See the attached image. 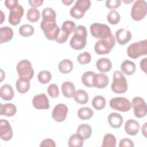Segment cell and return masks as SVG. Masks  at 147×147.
I'll list each match as a JSON object with an SVG mask.
<instances>
[{"label": "cell", "mask_w": 147, "mask_h": 147, "mask_svg": "<svg viewBox=\"0 0 147 147\" xmlns=\"http://www.w3.org/2000/svg\"><path fill=\"white\" fill-rule=\"evenodd\" d=\"M87 37V32L86 27L79 25L76 27L74 34L70 40L69 45L75 50L82 49L86 45Z\"/></svg>", "instance_id": "6da1fadb"}, {"label": "cell", "mask_w": 147, "mask_h": 147, "mask_svg": "<svg viewBox=\"0 0 147 147\" xmlns=\"http://www.w3.org/2000/svg\"><path fill=\"white\" fill-rule=\"evenodd\" d=\"M113 80L111 84L112 91L117 94H123L126 92L128 88L127 80L124 75L119 71L114 72Z\"/></svg>", "instance_id": "7a4b0ae2"}, {"label": "cell", "mask_w": 147, "mask_h": 147, "mask_svg": "<svg viewBox=\"0 0 147 147\" xmlns=\"http://www.w3.org/2000/svg\"><path fill=\"white\" fill-rule=\"evenodd\" d=\"M127 54L131 59H137L147 54V40L131 44L127 48Z\"/></svg>", "instance_id": "3957f363"}, {"label": "cell", "mask_w": 147, "mask_h": 147, "mask_svg": "<svg viewBox=\"0 0 147 147\" xmlns=\"http://www.w3.org/2000/svg\"><path fill=\"white\" fill-rule=\"evenodd\" d=\"M115 44V37L111 34L108 38L98 40L94 45V49L98 55L108 54L113 48Z\"/></svg>", "instance_id": "277c9868"}, {"label": "cell", "mask_w": 147, "mask_h": 147, "mask_svg": "<svg viewBox=\"0 0 147 147\" xmlns=\"http://www.w3.org/2000/svg\"><path fill=\"white\" fill-rule=\"evenodd\" d=\"M40 27L48 40H56L60 32V28L56 24V21H44L42 20Z\"/></svg>", "instance_id": "5b68a950"}, {"label": "cell", "mask_w": 147, "mask_h": 147, "mask_svg": "<svg viewBox=\"0 0 147 147\" xmlns=\"http://www.w3.org/2000/svg\"><path fill=\"white\" fill-rule=\"evenodd\" d=\"M20 78L30 81L34 75V70L31 63L28 60H22L19 61L16 67Z\"/></svg>", "instance_id": "8992f818"}, {"label": "cell", "mask_w": 147, "mask_h": 147, "mask_svg": "<svg viewBox=\"0 0 147 147\" xmlns=\"http://www.w3.org/2000/svg\"><path fill=\"white\" fill-rule=\"evenodd\" d=\"M147 13V3L144 0H137L133 3L131 9V16L137 21L142 20Z\"/></svg>", "instance_id": "52a82bcc"}, {"label": "cell", "mask_w": 147, "mask_h": 147, "mask_svg": "<svg viewBox=\"0 0 147 147\" xmlns=\"http://www.w3.org/2000/svg\"><path fill=\"white\" fill-rule=\"evenodd\" d=\"M90 29L91 35L96 38H106L112 34L109 26L103 24L93 23Z\"/></svg>", "instance_id": "ba28073f"}, {"label": "cell", "mask_w": 147, "mask_h": 147, "mask_svg": "<svg viewBox=\"0 0 147 147\" xmlns=\"http://www.w3.org/2000/svg\"><path fill=\"white\" fill-rule=\"evenodd\" d=\"M110 106L116 110L126 112L131 108V103L126 98L115 97L110 100Z\"/></svg>", "instance_id": "9c48e42d"}, {"label": "cell", "mask_w": 147, "mask_h": 147, "mask_svg": "<svg viewBox=\"0 0 147 147\" xmlns=\"http://www.w3.org/2000/svg\"><path fill=\"white\" fill-rule=\"evenodd\" d=\"M131 106L133 107L134 113L137 118H142L146 115L147 106L145 100L140 96L134 97L132 99Z\"/></svg>", "instance_id": "30bf717a"}, {"label": "cell", "mask_w": 147, "mask_h": 147, "mask_svg": "<svg viewBox=\"0 0 147 147\" xmlns=\"http://www.w3.org/2000/svg\"><path fill=\"white\" fill-rule=\"evenodd\" d=\"M67 113V106L63 103H59L53 108L52 113V117L55 121L61 122L65 119Z\"/></svg>", "instance_id": "8fae6325"}, {"label": "cell", "mask_w": 147, "mask_h": 147, "mask_svg": "<svg viewBox=\"0 0 147 147\" xmlns=\"http://www.w3.org/2000/svg\"><path fill=\"white\" fill-rule=\"evenodd\" d=\"M0 137L3 141L10 140L13 137V130L10 123L4 119L0 121Z\"/></svg>", "instance_id": "7c38bea8"}, {"label": "cell", "mask_w": 147, "mask_h": 147, "mask_svg": "<svg viewBox=\"0 0 147 147\" xmlns=\"http://www.w3.org/2000/svg\"><path fill=\"white\" fill-rule=\"evenodd\" d=\"M24 10L22 6L18 5L15 8L10 10L9 16V22L12 25H18L24 15Z\"/></svg>", "instance_id": "4fadbf2b"}, {"label": "cell", "mask_w": 147, "mask_h": 147, "mask_svg": "<svg viewBox=\"0 0 147 147\" xmlns=\"http://www.w3.org/2000/svg\"><path fill=\"white\" fill-rule=\"evenodd\" d=\"M32 104L34 108L38 110L48 109L49 108L48 98L44 93L35 95L33 98Z\"/></svg>", "instance_id": "5bb4252c"}, {"label": "cell", "mask_w": 147, "mask_h": 147, "mask_svg": "<svg viewBox=\"0 0 147 147\" xmlns=\"http://www.w3.org/2000/svg\"><path fill=\"white\" fill-rule=\"evenodd\" d=\"M115 37L118 42L121 45H125L131 38V32L126 29L121 28L117 30Z\"/></svg>", "instance_id": "9a60e30c"}, {"label": "cell", "mask_w": 147, "mask_h": 147, "mask_svg": "<svg viewBox=\"0 0 147 147\" xmlns=\"http://www.w3.org/2000/svg\"><path fill=\"white\" fill-rule=\"evenodd\" d=\"M140 130L139 123L133 119L127 120L125 125V131L130 136H136Z\"/></svg>", "instance_id": "2e32d148"}, {"label": "cell", "mask_w": 147, "mask_h": 147, "mask_svg": "<svg viewBox=\"0 0 147 147\" xmlns=\"http://www.w3.org/2000/svg\"><path fill=\"white\" fill-rule=\"evenodd\" d=\"M108 76L103 73L95 74L94 78V86L98 88H103L109 84Z\"/></svg>", "instance_id": "e0dca14e"}, {"label": "cell", "mask_w": 147, "mask_h": 147, "mask_svg": "<svg viewBox=\"0 0 147 147\" xmlns=\"http://www.w3.org/2000/svg\"><path fill=\"white\" fill-rule=\"evenodd\" d=\"M109 125L113 128L120 127L123 123L122 116L117 113H110L107 118Z\"/></svg>", "instance_id": "ac0fdd59"}, {"label": "cell", "mask_w": 147, "mask_h": 147, "mask_svg": "<svg viewBox=\"0 0 147 147\" xmlns=\"http://www.w3.org/2000/svg\"><path fill=\"white\" fill-rule=\"evenodd\" d=\"M17 112L16 106L11 103L1 104L0 114L1 115L7 117H12L16 114Z\"/></svg>", "instance_id": "d6986e66"}, {"label": "cell", "mask_w": 147, "mask_h": 147, "mask_svg": "<svg viewBox=\"0 0 147 147\" xmlns=\"http://www.w3.org/2000/svg\"><path fill=\"white\" fill-rule=\"evenodd\" d=\"M97 69L102 72H109L112 67V63L108 58L103 57L99 59L96 63Z\"/></svg>", "instance_id": "ffe728a7"}, {"label": "cell", "mask_w": 147, "mask_h": 147, "mask_svg": "<svg viewBox=\"0 0 147 147\" xmlns=\"http://www.w3.org/2000/svg\"><path fill=\"white\" fill-rule=\"evenodd\" d=\"M14 91L12 87L8 84H3L0 89V95L2 99L10 100L14 96Z\"/></svg>", "instance_id": "44dd1931"}, {"label": "cell", "mask_w": 147, "mask_h": 147, "mask_svg": "<svg viewBox=\"0 0 147 147\" xmlns=\"http://www.w3.org/2000/svg\"><path fill=\"white\" fill-rule=\"evenodd\" d=\"M61 91L65 97L71 98L74 96L76 91L74 84L71 82L67 81L62 84Z\"/></svg>", "instance_id": "7402d4cb"}, {"label": "cell", "mask_w": 147, "mask_h": 147, "mask_svg": "<svg viewBox=\"0 0 147 147\" xmlns=\"http://www.w3.org/2000/svg\"><path fill=\"white\" fill-rule=\"evenodd\" d=\"M13 36V30L9 26H3L0 28V43L9 41Z\"/></svg>", "instance_id": "603a6c76"}, {"label": "cell", "mask_w": 147, "mask_h": 147, "mask_svg": "<svg viewBox=\"0 0 147 147\" xmlns=\"http://www.w3.org/2000/svg\"><path fill=\"white\" fill-rule=\"evenodd\" d=\"M136 64L134 62L129 60L123 61L121 65V69L123 74L127 75H131L136 71Z\"/></svg>", "instance_id": "cb8c5ba5"}, {"label": "cell", "mask_w": 147, "mask_h": 147, "mask_svg": "<svg viewBox=\"0 0 147 147\" xmlns=\"http://www.w3.org/2000/svg\"><path fill=\"white\" fill-rule=\"evenodd\" d=\"M76 133L80 136L84 140L88 139L92 134L91 127L86 123L81 124L78 126Z\"/></svg>", "instance_id": "d4e9b609"}, {"label": "cell", "mask_w": 147, "mask_h": 147, "mask_svg": "<svg viewBox=\"0 0 147 147\" xmlns=\"http://www.w3.org/2000/svg\"><path fill=\"white\" fill-rule=\"evenodd\" d=\"M75 100L79 104H86L88 101V95L86 91L80 89L75 91L73 96Z\"/></svg>", "instance_id": "484cf974"}, {"label": "cell", "mask_w": 147, "mask_h": 147, "mask_svg": "<svg viewBox=\"0 0 147 147\" xmlns=\"http://www.w3.org/2000/svg\"><path fill=\"white\" fill-rule=\"evenodd\" d=\"M95 73L93 71L85 72L82 76V82L83 84L88 87H93L94 86V78Z\"/></svg>", "instance_id": "4316f807"}, {"label": "cell", "mask_w": 147, "mask_h": 147, "mask_svg": "<svg viewBox=\"0 0 147 147\" xmlns=\"http://www.w3.org/2000/svg\"><path fill=\"white\" fill-rule=\"evenodd\" d=\"M58 69L61 73H69L72 71L73 69V63L69 59H64L59 63L58 65Z\"/></svg>", "instance_id": "83f0119b"}, {"label": "cell", "mask_w": 147, "mask_h": 147, "mask_svg": "<svg viewBox=\"0 0 147 147\" xmlns=\"http://www.w3.org/2000/svg\"><path fill=\"white\" fill-rule=\"evenodd\" d=\"M84 139L79 134H74L70 136L68 141V145L70 147H81L83 145Z\"/></svg>", "instance_id": "f1b7e54d"}, {"label": "cell", "mask_w": 147, "mask_h": 147, "mask_svg": "<svg viewBox=\"0 0 147 147\" xmlns=\"http://www.w3.org/2000/svg\"><path fill=\"white\" fill-rule=\"evenodd\" d=\"M17 90L21 94L26 93L30 88V82L29 80H26L21 78H20L17 80L16 83Z\"/></svg>", "instance_id": "f546056e"}, {"label": "cell", "mask_w": 147, "mask_h": 147, "mask_svg": "<svg viewBox=\"0 0 147 147\" xmlns=\"http://www.w3.org/2000/svg\"><path fill=\"white\" fill-rule=\"evenodd\" d=\"M56 14L55 10L51 7H45L42 11V20L44 21H56Z\"/></svg>", "instance_id": "4dcf8cb0"}, {"label": "cell", "mask_w": 147, "mask_h": 147, "mask_svg": "<svg viewBox=\"0 0 147 147\" xmlns=\"http://www.w3.org/2000/svg\"><path fill=\"white\" fill-rule=\"evenodd\" d=\"M93 110L88 107H82L78 111V115L79 118L82 120H87L90 119L93 116Z\"/></svg>", "instance_id": "1f68e13d"}, {"label": "cell", "mask_w": 147, "mask_h": 147, "mask_svg": "<svg viewBox=\"0 0 147 147\" xmlns=\"http://www.w3.org/2000/svg\"><path fill=\"white\" fill-rule=\"evenodd\" d=\"M117 144V140L115 137L110 133L105 135L103 139L102 147H115Z\"/></svg>", "instance_id": "d6a6232c"}, {"label": "cell", "mask_w": 147, "mask_h": 147, "mask_svg": "<svg viewBox=\"0 0 147 147\" xmlns=\"http://www.w3.org/2000/svg\"><path fill=\"white\" fill-rule=\"evenodd\" d=\"M92 105L95 109L100 110L105 108L106 106V99L101 95L95 96L92 100Z\"/></svg>", "instance_id": "836d02e7"}, {"label": "cell", "mask_w": 147, "mask_h": 147, "mask_svg": "<svg viewBox=\"0 0 147 147\" xmlns=\"http://www.w3.org/2000/svg\"><path fill=\"white\" fill-rule=\"evenodd\" d=\"M40 17V11L35 7H30L28 9L26 14L27 19L32 22H34L38 21Z\"/></svg>", "instance_id": "e575fe53"}, {"label": "cell", "mask_w": 147, "mask_h": 147, "mask_svg": "<svg viewBox=\"0 0 147 147\" xmlns=\"http://www.w3.org/2000/svg\"><path fill=\"white\" fill-rule=\"evenodd\" d=\"M34 32V28L29 24H24L19 28V33L23 37H29L32 36Z\"/></svg>", "instance_id": "d590c367"}, {"label": "cell", "mask_w": 147, "mask_h": 147, "mask_svg": "<svg viewBox=\"0 0 147 147\" xmlns=\"http://www.w3.org/2000/svg\"><path fill=\"white\" fill-rule=\"evenodd\" d=\"M74 6L79 10L85 13L90 7L91 1L90 0H78Z\"/></svg>", "instance_id": "8d00e7d4"}, {"label": "cell", "mask_w": 147, "mask_h": 147, "mask_svg": "<svg viewBox=\"0 0 147 147\" xmlns=\"http://www.w3.org/2000/svg\"><path fill=\"white\" fill-rule=\"evenodd\" d=\"M75 29H76L75 23L72 21H69V20L64 21L63 23L62 26L61 27V29L64 32L68 34L69 35L71 33H74Z\"/></svg>", "instance_id": "74e56055"}, {"label": "cell", "mask_w": 147, "mask_h": 147, "mask_svg": "<svg viewBox=\"0 0 147 147\" xmlns=\"http://www.w3.org/2000/svg\"><path fill=\"white\" fill-rule=\"evenodd\" d=\"M107 19L110 24L112 25H115L117 24L120 21L121 17L119 14L116 10H113L108 13Z\"/></svg>", "instance_id": "f35d334b"}, {"label": "cell", "mask_w": 147, "mask_h": 147, "mask_svg": "<svg viewBox=\"0 0 147 147\" xmlns=\"http://www.w3.org/2000/svg\"><path fill=\"white\" fill-rule=\"evenodd\" d=\"M52 75L50 72L48 71H40L37 76L39 82L42 84H47L51 80Z\"/></svg>", "instance_id": "ab89813d"}, {"label": "cell", "mask_w": 147, "mask_h": 147, "mask_svg": "<svg viewBox=\"0 0 147 147\" xmlns=\"http://www.w3.org/2000/svg\"><path fill=\"white\" fill-rule=\"evenodd\" d=\"M91 55L88 52H84L80 53L77 57L78 62L81 64H86L89 63L91 61Z\"/></svg>", "instance_id": "60d3db41"}, {"label": "cell", "mask_w": 147, "mask_h": 147, "mask_svg": "<svg viewBox=\"0 0 147 147\" xmlns=\"http://www.w3.org/2000/svg\"><path fill=\"white\" fill-rule=\"evenodd\" d=\"M47 91L49 95L53 98H57L59 94V88L56 84H51L49 85Z\"/></svg>", "instance_id": "b9f144b4"}, {"label": "cell", "mask_w": 147, "mask_h": 147, "mask_svg": "<svg viewBox=\"0 0 147 147\" xmlns=\"http://www.w3.org/2000/svg\"><path fill=\"white\" fill-rule=\"evenodd\" d=\"M69 14L71 17L75 19H80L82 18L85 14V13H83L76 8H75L74 6H72L70 10Z\"/></svg>", "instance_id": "7bdbcfd3"}, {"label": "cell", "mask_w": 147, "mask_h": 147, "mask_svg": "<svg viewBox=\"0 0 147 147\" xmlns=\"http://www.w3.org/2000/svg\"><path fill=\"white\" fill-rule=\"evenodd\" d=\"M121 1L119 0H107L106 1V6L110 9H115L120 6Z\"/></svg>", "instance_id": "ee69618b"}, {"label": "cell", "mask_w": 147, "mask_h": 147, "mask_svg": "<svg viewBox=\"0 0 147 147\" xmlns=\"http://www.w3.org/2000/svg\"><path fill=\"white\" fill-rule=\"evenodd\" d=\"M68 36H69L68 34H67V33L63 31L61 29H60V32L57 37L56 39V41L57 42L60 44L64 43L67 40Z\"/></svg>", "instance_id": "f6af8a7d"}, {"label": "cell", "mask_w": 147, "mask_h": 147, "mask_svg": "<svg viewBox=\"0 0 147 147\" xmlns=\"http://www.w3.org/2000/svg\"><path fill=\"white\" fill-rule=\"evenodd\" d=\"M134 146L133 142L128 138H122L120 142H119V147H125V146H127V147H133Z\"/></svg>", "instance_id": "bcb514c9"}, {"label": "cell", "mask_w": 147, "mask_h": 147, "mask_svg": "<svg viewBox=\"0 0 147 147\" xmlns=\"http://www.w3.org/2000/svg\"><path fill=\"white\" fill-rule=\"evenodd\" d=\"M5 5L6 7L10 10L17 7L19 3L17 0H6L5 1Z\"/></svg>", "instance_id": "7dc6e473"}, {"label": "cell", "mask_w": 147, "mask_h": 147, "mask_svg": "<svg viewBox=\"0 0 147 147\" xmlns=\"http://www.w3.org/2000/svg\"><path fill=\"white\" fill-rule=\"evenodd\" d=\"M56 144L55 141L51 138H46L41 141L40 143V146H49V147H55Z\"/></svg>", "instance_id": "c3c4849f"}, {"label": "cell", "mask_w": 147, "mask_h": 147, "mask_svg": "<svg viewBox=\"0 0 147 147\" xmlns=\"http://www.w3.org/2000/svg\"><path fill=\"white\" fill-rule=\"evenodd\" d=\"M43 0H29L28 1L29 5L32 6V7H36L41 5L43 3Z\"/></svg>", "instance_id": "681fc988"}, {"label": "cell", "mask_w": 147, "mask_h": 147, "mask_svg": "<svg viewBox=\"0 0 147 147\" xmlns=\"http://www.w3.org/2000/svg\"><path fill=\"white\" fill-rule=\"evenodd\" d=\"M146 60L147 58H144L140 62V67L141 69L145 72H146Z\"/></svg>", "instance_id": "f907efd6"}, {"label": "cell", "mask_w": 147, "mask_h": 147, "mask_svg": "<svg viewBox=\"0 0 147 147\" xmlns=\"http://www.w3.org/2000/svg\"><path fill=\"white\" fill-rule=\"evenodd\" d=\"M74 0H62V2L65 5H70Z\"/></svg>", "instance_id": "816d5d0a"}, {"label": "cell", "mask_w": 147, "mask_h": 147, "mask_svg": "<svg viewBox=\"0 0 147 147\" xmlns=\"http://www.w3.org/2000/svg\"><path fill=\"white\" fill-rule=\"evenodd\" d=\"M146 123H145L144 125H143V126L142 127V133L144 134V136L145 137H146Z\"/></svg>", "instance_id": "f5cc1de1"}]
</instances>
